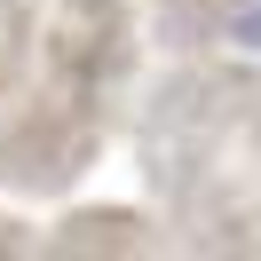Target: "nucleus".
I'll list each match as a JSON object with an SVG mask.
<instances>
[{"mask_svg":"<svg viewBox=\"0 0 261 261\" xmlns=\"http://www.w3.org/2000/svg\"><path fill=\"white\" fill-rule=\"evenodd\" d=\"M143 0H0V198L48 206L95 174L135 80Z\"/></svg>","mask_w":261,"mask_h":261,"instance_id":"1","label":"nucleus"}]
</instances>
